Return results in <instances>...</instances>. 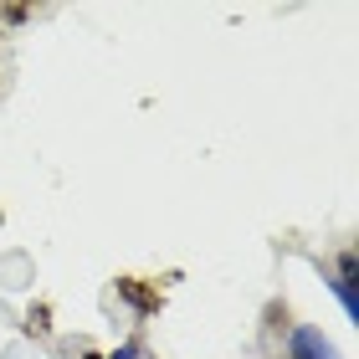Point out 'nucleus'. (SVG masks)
<instances>
[{"label": "nucleus", "instance_id": "f257e3e1", "mask_svg": "<svg viewBox=\"0 0 359 359\" xmlns=\"http://www.w3.org/2000/svg\"><path fill=\"white\" fill-rule=\"evenodd\" d=\"M287 354H292V359H339V349H334L318 329H308V323H298V329L287 334Z\"/></svg>", "mask_w": 359, "mask_h": 359}, {"label": "nucleus", "instance_id": "f03ea898", "mask_svg": "<svg viewBox=\"0 0 359 359\" xmlns=\"http://www.w3.org/2000/svg\"><path fill=\"white\" fill-rule=\"evenodd\" d=\"M334 292H339V303H344V313L359 318V298H354V257H339V283H334Z\"/></svg>", "mask_w": 359, "mask_h": 359}, {"label": "nucleus", "instance_id": "7ed1b4c3", "mask_svg": "<svg viewBox=\"0 0 359 359\" xmlns=\"http://www.w3.org/2000/svg\"><path fill=\"white\" fill-rule=\"evenodd\" d=\"M113 359H139V344H123V349L113 354Z\"/></svg>", "mask_w": 359, "mask_h": 359}]
</instances>
